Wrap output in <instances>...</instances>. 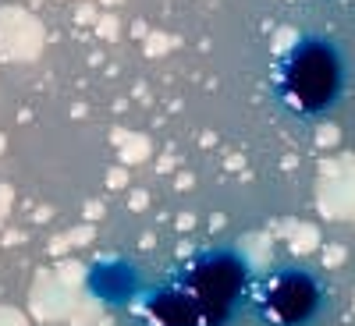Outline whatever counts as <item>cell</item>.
<instances>
[{
	"instance_id": "3957f363",
	"label": "cell",
	"mask_w": 355,
	"mask_h": 326,
	"mask_svg": "<svg viewBox=\"0 0 355 326\" xmlns=\"http://www.w3.org/2000/svg\"><path fill=\"white\" fill-rule=\"evenodd\" d=\"M252 305L266 326H313L323 312V284L306 266H277L252 287Z\"/></svg>"
},
{
	"instance_id": "277c9868",
	"label": "cell",
	"mask_w": 355,
	"mask_h": 326,
	"mask_svg": "<svg viewBox=\"0 0 355 326\" xmlns=\"http://www.w3.org/2000/svg\"><path fill=\"white\" fill-rule=\"evenodd\" d=\"M89 287L103 302H125L135 287V270L128 262H103L89 273Z\"/></svg>"
},
{
	"instance_id": "6da1fadb",
	"label": "cell",
	"mask_w": 355,
	"mask_h": 326,
	"mask_svg": "<svg viewBox=\"0 0 355 326\" xmlns=\"http://www.w3.org/2000/svg\"><path fill=\"white\" fill-rule=\"evenodd\" d=\"M245 294H252L245 255L217 245L146 294V316L157 326H224Z\"/></svg>"
},
{
	"instance_id": "7a4b0ae2",
	"label": "cell",
	"mask_w": 355,
	"mask_h": 326,
	"mask_svg": "<svg viewBox=\"0 0 355 326\" xmlns=\"http://www.w3.org/2000/svg\"><path fill=\"white\" fill-rule=\"evenodd\" d=\"M348 93V57L338 39L323 33H302L277 61L274 96L277 103L302 117L320 121L341 107Z\"/></svg>"
}]
</instances>
